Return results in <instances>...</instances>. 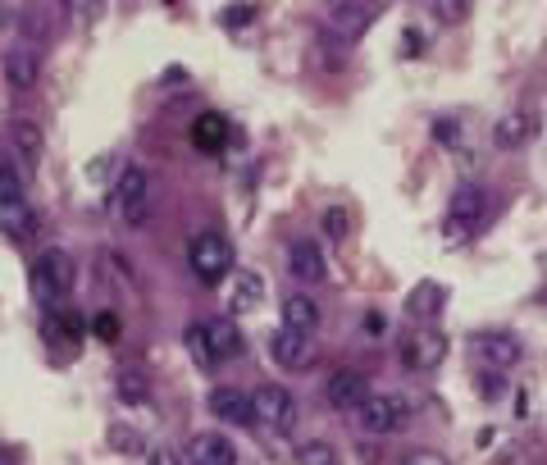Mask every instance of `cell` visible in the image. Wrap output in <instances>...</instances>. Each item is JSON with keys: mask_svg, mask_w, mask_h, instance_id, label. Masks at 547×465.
I'll use <instances>...</instances> for the list:
<instances>
[{"mask_svg": "<svg viewBox=\"0 0 547 465\" xmlns=\"http://www.w3.org/2000/svg\"><path fill=\"white\" fill-rule=\"evenodd\" d=\"M187 260H192V274L201 283H219L233 269V242L224 233H197L187 242Z\"/></svg>", "mask_w": 547, "mask_h": 465, "instance_id": "5", "label": "cell"}, {"mask_svg": "<svg viewBox=\"0 0 547 465\" xmlns=\"http://www.w3.org/2000/svg\"><path fill=\"white\" fill-rule=\"evenodd\" d=\"M110 447L119 456H133V452H142V434L128 429V424H110Z\"/></svg>", "mask_w": 547, "mask_h": 465, "instance_id": "24", "label": "cell"}, {"mask_svg": "<svg viewBox=\"0 0 547 465\" xmlns=\"http://www.w3.org/2000/svg\"><path fill=\"white\" fill-rule=\"evenodd\" d=\"M110 206L124 228H142L151 219V174L142 165H124L110 187Z\"/></svg>", "mask_w": 547, "mask_h": 465, "instance_id": "1", "label": "cell"}, {"mask_svg": "<svg viewBox=\"0 0 547 465\" xmlns=\"http://www.w3.org/2000/svg\"><path fill=\"white\" fill-rule=\"evenodd\" d=\"M324 233H329V238H347V233H351V215H347V210H342V206H333L329 210V215H324Z\"/></svg>", "mask_w": 547, "mask_h": 465, "instance_id": "26", "label": "cell"}, {"mask_svg": "<svg viewBox=\"0 0 547 465\" xmlns=\"http://www.w3.org/2000/svg\"><path fill=\"white\" fill-rule=\"evenodd\" d=\"M146 465H183V461H178V452H169V447H155V452H146Z\"/></svg>", "mask_w": 547, "mask_h": 465, "instance_id": "31", "label": "cell"}, {"mask_svg": "<svg viewBox=\"0 0 547 465\" xmlns=\"http://www.w3.org/2000/svg\"><path fill=\"white\" fill-rule=\"evenodd\" d=\"M406 465H447V461L438 452H411L406 456Z\"/></svg>", "mask_w": 547, "mask_h": 465, "instance_id": "33", "label": "cell"}, {"mask_svg": "<svg viewBox=\"0 0 547 465\" xmlns=\"http://www.w3.org/2000/svg\"><path fill=\"white\" fill-rule=\"evenodd\" d=\"M534 114L529 110H506L502 119H497L493 124V142L502 146V151H520V146L529 142V137H534Z\"/></svg>", "mask_w": 547, "mask_h": 465, "instance_id": "14", "label": "cell"}, {"mask_svg": "<svg viewBox=\"0 0 547 465\" xmlns=\"http://www.w3.org/2000/svg\"><path fill=\"white\" fill-rule=\"evenodd\" d=\"M447 310V288L434 279H424L411 288V297H406V315H411L415 329H424V324H434L438 315Z\"/></svg>", "mask_w": 547, "mask_h": 465, "instance_id": "12", "label": "cell"}, {"mask_svg": "<svg viewBox=\"0 0 547 465\" xmlns=\"http://www.w3.org/2000/svg\"><path fill=\"white\" fill-rule=\"evenodd\" d=\"M475 356L479 365H484L488 374H506V370H516L520 356H525V347H520L516 333H506V329H488L475 338Z\"/></svg>", "mask_w": 547, "mask_h": 465, "instance_id": "8", "label": "cell"}, {"mask_svg": "<svg viewBox=\"0 0 547 465\" xmlns=\"http://www.w3.org/2000/svg\"><path fill=\"white\" fill-rule=\"evenodd\" d=\"M251 411H256V420L265 424V429H274V434H288V429H297V397L283 388V383H265V388H256L251 393Z\"/></svg>", "mask_w": 547, "mask_h": 465, "instance_id": "7", "label": "cell"}, {"mask_svg": "<svg viewBox=\"0 0 547 465\" xmlns=\"http://www.w3.org/2000/svg\"><path fill=\"white\" fill-rule=\"evenodd\" d=\"M5 78H10V87H19V92L37 87V78H42V55L32 51V46L5 51Z\"/></svg>", "mask_w": 547, "mask_h": 465, "instance_id": "15", "label": "cell"}, {"mask_svg": "<svg viewBox=\"0 0 547 465\" xmlns=\"http://www.w3.org/2000/svg\"><path fill=\"white\" fill-rule=\"evenodd\" d=\"M73 279H78V265H73L69 251L51 247L37 256V265H32V292L42 301H60L64 292L73 288Z\"/></svg>", "mask_w": 547, "mask_h": 465, "instance_id": "6", "label": "cell"}, {"mask_svg": "<svg viewBox=\"0 0 547 465\" xmlns=\"http://www.w3.org/2000/svg\"><path fill=\"white\" fill-rule=\"evenodd\" d=\"M356 420H361L365 434H402L406 420H411V402H406L402 393H370L365 397V406L356 411Z\"/></svg>", "mask_w": 547, "mask_h": 465, "instance_id": "4", "label": "cell"}, {"mask_svg": "<svg viewBox=\"0 0 547 465\" xmlns=\"http://www.w3.org/2000/svg\"><path fill=\"white\" fill-rule=\"evenodd\" d=\"M288 269L297 274L301 283H320L324 274H329V265H324V256H320V247H315L310 238L292 242V251H288Z\"/></svg>", "mask_w": 547, "mask_h": 465, "instance_id": "18", "label": "cell"}, {"mask_svg": "<svg viewBox=\"0 0 547 465\" xmlns=\"http://www.w3.org/2000/svg\"><path fill=\"white\" fill-rule=\"evenodd\" d=\"M10 23H14V14H10V10H5V5H0V32L10 28Z\"/></svg>", "mask_w": 547, "mask_h": 465, "instance_id": "36", "label": "cell"}, {"mask_svg": "<svg viewBox=\"0 0 547 465\" xmlns=\"http://www.w3.org/2000/svg\"><path fill=\"white\" fill-rule=\"evenodd\" d=\"M283 329L315 333V329H320V301L306 297V292H292V297H283Z\"/></svg>", "mask_w": 547, "mask_h": 465, "instance_id": "19", "label": "cell"}, {"mask_svg": "<svg viewBox=\"0 0 547 465\" xmlns=\"http://www.w3.org/2000/svg\"><path fill=\"white\" fill-rule=\"evenodd\" d=\"M365 329H370L374 338H379V333H383V320H379V315H365Z\"/></svg>", "mask_w": 547, "mask_h": 465, "instance_id": "35", "label": "cell"}, {"mask_svg": "<svg viewBox=\"0 0 547 465\" xmlns=\"http://www.w3.org/2000/svg\"><path fill=\"white\" fill-rule=\"evenodd\" d=\"M242 23H251V10H228L224 14V28H242Z\"/></svg>", "mask_w": 547, "mask_h": 465, "instance_id": "34", "label": "cell"}, {"mask_svg": "<svg viewBox=\"0 0 547 465\" xmlns=\"http://www.w3.org/2000/svg\"><path fill=\"white\" fill-rule=\"evenodd\" d=\"M92 333H96L101 342H114V338H119V320H114V315H96V320H92Z\"/></svg>", "mask_w": 547, "mask_h": 465, "instance_id": "28", "label": "cell"}, {"mask_svg": "<svg viewBox=\"0 0 547 465\" xmlns=\"http://www.w3.org/2000/svg\"><path fill=\"white\" fill-rule=\"evenodd\" d=\"M370 23H374V5H365V0H356V5H329V28L342 37V46L356 42Z\"/></svg>", "mask_w": 547, "mask_h": 465, "instance_id": "13", "label": "cell"}, {"mask_svg": "<svg viewBox=\"0 0 547 465\" xmlns=\"http://www.w3.org/2000/svg\"><path fill=\"white\" fill-rule=\"evenodd\" d=\"M260 301H265V279H260L256 269H238L233 292H228V310H233V315H251Z\"/></svg>", "mask_w": 547, "mask_h": 465, "instance_id": "17", "label": "cell"}, {"mask_svg": "<svg viewBox=\"0 0 547 465\" xmlns=\"http://www.w3.org/2000/svg\"><path fill=\"white\" fill-rule=\"evenodd\" d=\"M10 137H14V146H19V151H23V160H28V165H37V160H42L46 137H42V128L32 124V119H14Z\"/></svg>", "mask_w": 547, "mask_h": 465, "instance_id": "23", "label": "cell"}, {"mask_svg": "<svg viewBox=\"0 0 547 465\" xmlns=\"http://www.w3.org/2000/svg\"><path fill=\"white\" fill-rule=\"evenodd\" d=\"M14 197H23V183L10 165H0V201H14Z\"/></svg>", "mask_w": 547, "mask_h": 465, "instance_id": "27", "label": "cell"}, {"mask_svg": "<svg viewBox=\"0 0 547 465\" xmlns=\"http://www.w3.org/2000/svg\"><path fill=\"white\" fill-rule=\"evenodd\" d=\"M187 342H192V356L201 365H224L233 356H242V333L233 320H201L187 329Z\"/></svg>", "mask_w": 547, "mask_h": 465, "instance_id": "3", "label": "cell"}, {"mask_svg": "<svg viewBox=\"0 0 547 465\" xmlns=\"http://www.w3.org/2000/svg\"><path fill=\"white\" fill-rule=\"evenodd\" d=\"M0 465H19V456H10V452H0Z\"/></svg>", "mask_w": 547, "mask_h": 465, "instance_id": "37", "label": "cell"}, {"mask_svg": "<svg viewBox=\"0 0 547 465\" xmlns=\"http://www.w3.org/2000/svg\"><path fill=\"white\" fill-rule=\"evenodd\" d=\"M0 224L10 228V238L28 242L37 228H42V219H37V210L28 206V197H14V201H0Z\"/></svg>", "mask_w": 547, "mask_h": 465, "instance_id": "20", "label": "cell"}, {"mask_svg": "<svg viewBox=\"0 0 547 465\" xmlns=\"http://www.w3.org/2000/svg\"><path fill=\"white\" fill-rule=\"evenodd\" d=\"M119 393L133 397V402H142V397H146V383L137 379V374H119Z\"/></svg>", "mask_w": 547, "mask_h": 465, "instance_id": "29", "label": "cell"}, {"mask_svg": "<svg viewBox=\"0 0 547 465\" xmlns=\"http://www.w3.org/2000/svg\"><path fill=\"white\" fill-rule=\"evenodd\" d=\"M297 465H338V456H333V447H329V443H320V438H310V443L297 452Z\"/></svg>", "mask_w": 547, "mask_h": 465, "instance_id": "25", "label": "cell"}, {"mask_svg": "<svg viewBox=\"0 0 547 465\" xmlns=\"http://www.w3.org/2000/svg\"><path fill=\"white\" fill-rule=\"evenodd\" d=\"M187 456H192V465H238V447L228 443L224 434H197Z\"/></svg>", "mask_w": 547, "mask_h": 465, "instance_id": "16", "label": "cell"}, {"mask_svg": "<svg viewBox=\"0 0 547 465\" xmlns=\"http://www.w3.org/2000/svg\"><path fill=\"white\" fill-rule=\"evenodd\" d=\"M488 215H493V201H488V192L479 183H465L452 192V201H447V224L443 233L452 242H470L479 233V228L488 224Z\"/></svg>", "mask_w": 547, "mask_h": 465, "instance_id": "2", "label": "cell"}, {"mask_svg": "<svg viewBox=\"0 0 547 465\" xmlns=\"http://www.w3.org/2000/svg\"><path fill=\"white\" fill-rule=\"evenodd\" d=\"M434 137H438V142H447V146L461 142V124H452V119H438V124H434Z\"/></svg>", "mask_w": 547, "mask_h": 465, "instance_id": "30", "label": "cell"}, {"mask_svg": "<svg viewBox=\"0 0 547 465\" xmlns=\"http://www.w3.org/2000/svg\"><path fill=\"white\" fill-rule=\"evenodd\" d=\"M269 356H274V365L279 370H310V361H315V333H297V329H279L274 338H269Z\"/></svg>", "mask_w": 547, "mask_h": 465, "instance_id": "10", "label": "cell"}, {"mask_svg": "<svg viewBox=\"0 0 547 465\" xmlns=\"http://www.w3.org/2000/svg\"><path fill=\"white\" fill-rule=\"evenodd\" d=\"M210 411H215L219 420H228V424H251L256 420L251 397L238 393V388H215V393H210Z\"/></svg>", "mask_w": 547, "mask_h": 465, "instance_id": "21", "label": "cell"}, {"mask_svg": "<svg viewBox=\"0 0 547 465\" xmlns=\"http://www.w3.org/2000/svg\"><path fill=\"white\" fill-rule=\"evenodd\" d=\"M192 146L206 155H219L228 146V119L224 114H201L197 124H192Z\"/></svg>", "mask_w": 547, "mask_h": 465, "instance_id": "22", "label": "cell"}, {"mask_svg": "<svg viewBox=\"0 0 547 465\" xmlns=\"http://www.w3.org/2000/svg\"><path fill=\"white\" fill-rule=\"evenodd\" d=\"M438 19H465V5H456V0H438Z\"/></svg>", "mask_w": 547, "mask_h": 465, "instance_id": "32", "label": "cell"}, {"mask_svg": "<svg viewBox=\"0 0 547 465\" xmlns=\"http://www.w3.org/2000/svg\"><path fill=\"white\" fill-rule=\"evenodd\" d=\"M370 379H365L361 370H338L329 383H324V402L333 406V411H361L365 397H370Z\"/></svg>", "mask_w": 547, "mask_h": 465, "instance_id": "11", "label": "cell"}, {"mask_svg": "<svg viewBox=\"0 0 547 465\" xmlns=\"http://www.w3.org/2000/svg\"><path fill=\"white\" fill-rule=\"evenodd\" d=\"M443 361H447V338L434 329V324H424V329H415L402 338V365L406 370H438Z\"/></svg>", "mask_w": 547, "mask_h": 465, "instance_id": "9", "label": "cell"}]
</instances>
